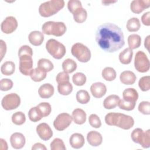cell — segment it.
Segmentation results:
<instances>
[{"instance_id":"38","label":"cell","mask_w":150,"mask_h":150,"mask_svg":"<svg viewBox=\"0 0 150 150\" xmlns=\"http://www.w3.org/2000/svg\"><path fill=\"white\" fill-rule=\"evenodd\" d=\"M25 115L21 111H17L13 113L12 115V121L15 125H21L25 123Z\"/></svg>"},{"instance_id":"35","label":"cell","mask_w":150,"mask_h":150,"mask_svg":"<svg viewBox=\"0 0 150 150\" xmlns=\"http://www.w3.org/2000/svg\"><path fill=\"white\" fill-rule=\"evenodd\" d=\"M76 100L80 104H85L89 102L90 97L87 91L84 90H80L76 93Z\"/></svg>"},{"instance_id":"9","label":"cell","mask_w":150,"mask_h":150,"mask_svg":"<svg viewBox=\"0 0 150 150\" xmlns=\"http://www.w3.org/2000/svg\"><path fill=\"white\" fill-rule=\"evenodd\" d=\"M21 104V98L16 93H12L5 96L1 101V105L5 110L17 108Z\"/></svg>"},{"instance_id":"50","label":"cell","mask_w":150,"mask_h":150,"mask_svg":"<svg viewBox=\"0 0 150 150\" xmlns=\"http://www.w3.org/2000/svg\"><path fill=\"white\" fill-rule=\"evenodd\" d=\"M0 52H1V60H2L6 52V45L3 40H0Z\"/></svg>"},{"instance_id":"17","label":"cell","mask_w":150,"mask_h":150,"mask_svg":"<svg viewBox=\"0 0 150 150\" xmlns=\"http://www.w3.org/2000/svg\"><path fill=\"white\" fill-rule=\"evenodd\" d=\"M87 140L92 146H98L103 142L101 134L96 131H91L87 135Z\"/></svg>"},{"instance_id":"7","label":"cell","mask_w":150,"mask_h":150,"mask_svg":"<svg viewBox=\"0 0 150 150\" xmlns=\"http://www.w3.org/2000/svg\"><path fill=\"white\" fill-rule=\"evenodd\" d=\"M132 140L139 144L144 148H148L150 146V130L144 131L141 128H137L132 131L131 134Z\"/></svg>"},{"instance_id":"37","label":"cell","mask_w":150,"mask_h":150,"mask_svg":"<svg viewBox=\"0 0 150 150\" xmlns=\"http://www.w3.org/2000/svg\"><path fill=\"white\" fill-rule=\"evenodd\" d=\"M86 75L81 72L76 73L73 74L72 77V81L73 83L77 86H82L86 82Z\"/></svg>"},{"instance_id":"36","label":"cell","mask_w":150,"mask_h":150,"mask_svg":"<svg viewBox=\"0 0 150 150\" xmlns=\"http://www.w3.org/2000/svg\"><path fill=\"white\" fill-rule=\"evenodd\" d=\"M57 90L60 94L63 96H68L73 91V86L70 82L58 84Z\"/></svg>"},{"instance_id":"42","label":"cell","mask_w":150,"mask_h":150,"mask_svg":"<svg viewBox=\"0 0 150 150\" xmlns=\"http://www.w3.org/2000/svg\"><path fill=\"white\" fill-rule=\"evenodd\" d=\"M136 103L127 101L124 99L120 100L118 106L120 109L126 110V111H131L134 109Z\"/></svg>"},{"instance_id":"22","label":"cell","mask_w":150,"mask_h":150,"mask_svg":"<svg viewBox=\"0 0 150 150\" xmlns=\"http://www.w3.org/2000/svg\"><path fill=\"white\" fill-rule=\"evenodd\" d=\"M72 118L74 123L78 125L83 124L86 121V113L81 108H76L72 112Z\"/></svg>"},{"instance_id":"28","label":"cell","mask_w":150,"mask_h":150,"mask_svg":"<svg viewBox=\"0 0 150 150\" xmlns=\"http://www.w3.org/2000/svg\"><path fill=\"white\" fill-rule=\"evenodd\" d=\"M128 44L129 48L135 49L138 48L141 45V38L139 35L131 34L128 37Z\"/></svg>"},{"instance_id":"2","label":"cell","mask_w":150,"mask_h":150,"mask_svg":"<svg viewBox=\"0 0 150 150\" xmlns=\"http://www.w3.org/2000/svg\"><path fill=\"white\" fill-rule=\"evenodd\" d=\"M105 122L108 125L116 126L123 129H129L134 125V120L131 116L119 112L107 114Z\"/></svg>"},{"instance_id":"8","label":"cell","mask_w":150,"mask_h":150,"mask_svg":"<svg viewBox=\"0 0 150 150\" xmlns=\"http://www.w3.org/2000/svg\"><path fill=\"white\" fill-rule=\"evenodd\" d=\"M134 66L140 73L147 72L150 68L149 60L146 54L142 51H138L134 58Z\"/></svg>"},{"instance_id":"31","label":"cell","mask_w":150,"mask_h":150,"mask_svg":"<svg viewBox=\"0 0 150 150\" xmlns=\"http://www.w3.org/2000/svg\"><path fill=\"white\" fill-rule=\"evenodd\" d=\"M38 67L47 73L52 71L54 68V66L50 60L42 58L38 60Z\"/></svg>"},{"instance_id":"39","label":"cell","mask_w":150,"mask_h":150,"mask_svg":"<svg viewBox=\"0 0 150 150\" xmlns=\"http://www.w3.org/2000/svg\"><path fill=\"white\" fill-rule=\"evenodd\" d=\"M36 107L40 110V112L43 115V117L48 116L52 111L51 105L49 103H47V102L40 103Z\"/></svg>"},{"instance_id":"16","label":"cell","mask_w":150,"mask_h":150,"mask_svg":"<svg viewBox=\"0 0 150 150\" xmlns=\"http://www.w3.org/2000/svg\"><path fill=\"white\" fill-rule=\"evenodd\" d=\"M90 91L93 96L97 98L103 97L107 92V87L105 85L101 82H96L90 87Z\"/></svg>"},{"instance_id":"32","label":"cell","mask_w":150,"mask_h":150,"mask_svg":"<svg viewBox=\"0 0 150 150\" xmlns=\"http://www.w3.org/2000/svg\"><path fill=\"white\" fill-rule=\"evenodd\" d=\"M103 78L106 81H112L115 79L117 74L116 71L112 67H105L101 73Z\"/></svg>"},{"instance_id":"47","label":"cell","mask_w":150,"mask_h":150,"mask_svg":"<svg viewBox=\"0 0 150 150\" xmlns=\"http://www.w3.org/2000/svg\"><path fill=\"white\" fill-rule=\"evenodd\" d=\"M69 75L68 73L64 71H61L59 73L56 77V80L58 84L69 82Z\"/></svg>"},{"instance_id":"27","label":"cell","mask_w":150,"mask_h":150,"mask_svg":"<svg viewBox=\"0 0 150 150\" xmlns=\"http://www.w3.org/2000/svg\"><path fill=\"white\" fill-rule=\"evenodd\" d=\"M76 62L71 59H66L62 63V69L67 73H71L77 69Z\"/></svg>"},{"instance_id":"11","label":"cell","mask_w":150,"mask_h":150,"mask_svg":"<svg viewBox=\"0 0 150 150\" xmlns=\"http://www.w3.org/2000/svg\"><path fill=\"white\" fill-rule=\"evenodd\" d=\"M19 71L25 76H30L33 70L32 56L28 54H23L19 56Z\"/></svg>"},{"instance_id":"18","label":"cell","mask_w":150,"mask_h":150,"mask_svg":"<svg viewBox=\"0 0 150 150\" xmlns=\"http://www.w3.org/2000/svg\"><path fill=\"white\" fill-rule=\"evenodd\" d=\"M69 142L73 148L80 149L84 145V137L81 134L74 133L70 136L69 138Z\"/></svg>"},{"instance_id":"45","label":"cell","mask_w":150,"mask_h":150,"mask_svg":"<svg viewBox=\"0 0 150 150\" xmlns=\"http://www.w3.org/2000/svg\"><path fill=\"white\" fill-rule=\"evenodd\" d=\"M138 111L144 114V115H149L150 114V103L149 101H144L141 102L138 107Z\"/></svg>"},{"instance_id":"40","label":"cell","mask_w":150,"mask_h":150,"mask_svg":"<svg viewBox=\"0 0 150 150\" xmlns=\"http://www.w3.org/2000/svg\"><path fill=\"white\" fill-rule=\"evenodd\" d=\"M51 150H66V148L62 139L59 138H54L50 143Z\"/></svg>"},{"instance_id":"19","label":"cell","mask_w":150,"mask_h":150,"mask_svg":"<svg viewBox=\"0 0 150 150\" xmlns=\"http://www.w3.org/2000/svg\"><path fill=\"white\" fill-rule=\"evenodd\" d=\"M54 92V87L50 83L43 84L38 89V94L42 98H49L53 95Z\"/></svg>"},{"instance_id":"26","label":"cell","mask_w":150,"mask_h":150,"mask_svg":"<svg viewBox=\"0 0 150 150\" xmlns=\"http://www.w3.org/2000/svg\"><path fill=\"white\" fill-rule=\"evenodd\" d=\"M72 14L74 21L79 23H81L85 22L87 17V12L83 7L78 8Z\"/></svg>"},{"instance_id":"29","label":"cell","mask_w":150,"mask_h":150,"mask_svg":"<svg viewBox=\"0 0 150 150\" xmlns=\"http://www.w3.org/2000/svg\"><path fill=\"white\" fill-rule=\"evenodd\" d=\"M31 79L35 82H40L46 77V72L38 67L33 69L30 74Z\"/></svg>"},{"instance_id":"34","label":"cell","mask_w":150,"mask_h":150,"mask_svg":"<svg viewBox=\"0 0 150 150\" xmlns=\"http://www.w3.org/2000/svg\"><path fill=\"white\" fill-rule=\"evenodd\" d=\"M28 117L29 120L34 122L40 121L43 118L42 113L36 106L33 107L29 110L28 112Z\"/></svg>"},{"instance_id":"24","label":"cell","mask_w":150,"mask_h":150,"mask_svg":"<svg viewBox=\"0 0 150 150\" xmlns=\"http://www.w3.org/2000/svg\"><path fill=\"white\" fill-rule=\"evenodd\" d=\"M123 99L129 102L136 103L138 98V93L134 88H128L124 90L122 93Z\"/></svg>"},{"instance_id":"43","label":"cell","mask_w":150,"mask_h":150,"mask_svg":"<svg viewBox=\"0 0 150 150\" xmlns=\"http://www.w3.org/2000/svg\"><path fill=\"white\" fill-rule=\"evenodd\" d=\"M88 122L90 125L95 128H98L101 126V121L99 117L95 114H92L89 116Z\"/></svg>"},{"instance_id":"48","label":"cell","mask_w":150,"mask_h":150,"mask_svg":"<svg viewBox=\"0 0 150 150\" xmlns=\"http://www.w3.org/2000/svg\"><path fill=\"white\" fill-rule=\"evenodd\" d=\"M18 54V57L23 54H28L32 56L33 50H32V49L28 45H23L19 48Z\"/></svg>"},{"instance_id":"5","label":"cell","mask_w":150,"mask_h":150,"mask_svg":"<svg viewBox=\"0 0 150 150\" xmlns=\"http://www.w3.org/2000/svg\"><path fill=\"white\" fill-rule=\"evenodd\" d=\"M46 49L48 53L56 59H62L66 52L64 45L54 39H50L47 41Z\"/></svg>"},{"instance_id":"15","label":"cell","mask_w":150,"mask_h":150,"mask_svg":"<svg viewBox=\"0 0 150 150\" xmlns=\"http://www.w3.org/2000/svg\"><path fill=\"white\" fill-rule=\"evenodd\" d=\"M10 142L12 147L14 149H21L25 144V137L21 132H15L10 137Z\"/></svg>"},{"instance_id":"1","label":"cell","mask_w":150,"mask_h":150,"mask_svg":"<svg viewBox=\"0 0 150 150\" xmlns=\"http://www.w3.org/2000/svg\"><path fill=\"white\" fill-rule=\"evenodd\" d=\"M96 40L101 49L110 53L120 50L125 45L122 31L112 23H105L98 27Z\"/></svg>"},{"instance_id":"46","label":"cell","mask_w":150,"mask_h":150,"mask_svg":"<svg viewBox=\"0 0 150 150\" xmlns=\"http://www.w3.org/2000/svg\"><path fill=\"white\" fill-rule=\"evenodd\" d=\"M82 7L81 2L79 0H70L67 3V8L69 12L73 13L76 9Z\"/></svg>"},{"instance_id":"14","label":"cell","mask_w":150,"mask_h":150,"mask_svg":"<svg viewBox=\"0 0 150 150\" xmlns=\"http://www.w3.org/2000/svg\"><path fill=\"white\" fill-rule=\"evenodd\" d=\"M150 6L149 0H134L131 2V11L136 14L141 13L144 9Z\"/></svg>"},{"instance_id":"20","label":"cell","mask_w":150,"mask_h":150,"mask_svg":"<svg viewBox=\"0 0 150 150\" xmlns=\"http://www.w3.org/2000/svg\"><path fill=\"white\" fill-rule=\"evenodd\" d=\"M28 39L32 45L38 46L42 44L44 40V35L40 31L34 30L29 34Z\"/></svg>"},{"instance_id":"25","label":"cell","mask_w":150,"mask_h":150,"mask_svg":"<svg viewBox=\"0 0 150 150\" xmlns=\"http://www.w3.org/2000/svg\"><path fill=\"white\" fill-rule=\"evenodd\" d=\"M133 56L132 50L128 47L119 54V60L123 64H128L131 63Z\"/></svg>"},{"instance_id":"12","label":"cell","mask_w":150,"mask_h":150,"mask_svg":"<svg viewBox=\"0 0 150 150\" xmlns=\"http://www.w3.org/2000/svg\"><path fill=\"white\" fill-rule=\"evenodd\" d=\"M18 21L16 19L12 16H7L1 23V29L2 32L5 34L13 33L18 28Z\"/></svg>"},{"instance_id":"52","label":"cell","mask_w":150,"mask_h":150,"mask_svg":"<svg viewBox=\"0 0 150 150\" xmlns=\"http://www.w3.org/2000/svg\"><path fill=\"white\" fill-rule=\"evenodd\" d=\"M0 149L1 150H6L8 149V144L6 141L2 138L0 139Z\"/></svg>"},{"instance_id":"13","label":"cell","mask_w":150,"mask_h":150,"mask_svg":"<svg viewBox=\"0 0 150 150\" xmlns=\"http://www.w3.org/2000/svg\"><path fill=\"white\" fill-rule=\"evenodd\" d=\"M36 130L39 138L43 141H47L53 136V131L51 128L45 122L39 124L36 127Z\"/></svg>"},{"instance_id":"30","label":"cell","mask_w":150,"mask_h":150,"mask_svg":"<svg viewBox=\"0 0 150 150\" xmlns=\"http://www.w3.org/2000/svg\"><path fill=\"white\" fill-rule=\"evenodd\" d=\"M15 70V65L13 62L6 61L4 62L1 67V73L5 76H11Z\"/></svg>"},{"instance_id":"49","label":"cell","mask_w":150,"mask_h":150,"mask_svg":"<svg viewBox=\"0 0 150 150\" xmlns=\"http://www.w3.org/2000/svg\"><path fill=\"white\" fill-rule=\"evenodd\" d=\"M150 12H146L144 13L141 16L142 23L145 26L150 25Z\"/></svg>"},{"instance_id":"21","label":"cell","mask_w":150,"mask_h":150,"mask_svg":"<svg viewBox=\"0 0 150 150\" xmlns=\"http://www.w3.org/2000/svg\"><path fill=\"white\" fill-rule=\"evenodd\" d=\"M121 82L125 85H132L135 83L137 77L136 75L131 71H124L120 76Z\"/></svg>"},{"instance_id":"51","label":"cell","mask_w":150,"mask_h":150,"mask_svg":"<svg viewBox=\"0 0 150 150\" xmlns=\"http://www.w3.org/2000/svg\"><path fill=\"white\" fill-rule=\"evenodd\" d=\"M32 150H37V149H40V150H46L47 148L46 147L42 144L40 142H38L35 144L32 147Z\"/></svg>"},{"instance_id":"33","label":"cell","mask_w":150,"mask_h":150,"mask_svg":"<svg viewBox=\"0 0 150 150\" xmlns=\"http://www.w3.org/2000/svg\"><path fill=\"white\" fill-rule=\"evenodd\" d=\"M126 27L129 32H134L138 31L141 27V23L139 19L135 17L130 18L127 22Z\"/></svg>"},{"instance_id":"41","label":"cell","mask_w":150,"mask_h":150,"mask_svg":"<svg viewBox=\"0 0 150 150\" xmlns=\"http://www.w3.org/2000/svg\"><path fill=\"white\" fill-rule=\"evenodd\" d=\"M149 80V76H143L139 79L138 81V86L142 91H146L150 89Z\"/></svg>"},{"instance_id":"54","label":"cell","mask_w":150,"mask_h":150,"mask_svg":"<svg viewBox=\"0 0 150 150\" xmlns=\"http://www.w3.org/2000/svg\"><path fill=\"white\" fill-rule=\"evenodd\" d=\"M117 1H103L101 2H102V4H104V5H109V4H113V3H115V2H117Z\"/></svg>"},{"instance_id":"23","label":"cell","mask_w":150,"mask_h":150,"mask_svg":"<svg viewBox=\"0 0 150 150\" xmlns=\"http://www.w3.org/2000/svg\"><path fill=\"white\" fill-rule=\"evenodd\" d=\"M120 98L115 94H111L107 96L103 101V106L105 109L110 110L115 108L118 104Z\"/></svg>"},{"instance_id":"10","label":"cell","mask_w":150,"mask_h":150,"mask_svg":"<svg viewBox=\"0 0 150 150\" xmlns=\"http://www.w3.org/2000/svg\"><path fill=\"white\" fill-rule=\"evenodd\" d=\"M73 121L72 117L68 113L63 112L59 114L53 121L54 128L59 131L66 129Z\"/></svg>"},{"instance_id":"3","label":"cell","mask_w":150,"mask_h":150,"mask_svg":"<svg viewBox=\"0 0 150 150\" xmlns=\"http://www.w3.org/2000/svg\"><path fill=\"white\" fill-rule=\"evenodd\" d=\"M64 6V1L51 0L41 4L39 7V12L41 16L47 18L55 15Z\"/></svg>"},{"instance_id":"53","label":"cell","mask_w":150,"mask_h":150,"mask_svg":"<svg viewBox=\"0 0 150 150\" xmlns=\"http://www.w3.org/2000/svg\"><path fill=\"white\" fill-rule=\"evenodd\" d=\"M149 38H150V36L148 35V36L145 38V42H144V46H145V47L148 50V51H149V42H150Z\"/></svg>"},{"instance_id":"44","label":"cell","mask_w":150,"mask_h":150,"mask_svg":"<svg viewBox=\"0 0 150 150\" xmlns=\"http://www.w3.org/2000/svg\"><path fill=\"white\" fill-rule=\"evenodd\" d=\"M13 81L9 79H2L0 81V90L1 91H8L13 87Z\"/></svg>"},{"instance_id":"6","label":"cell","mask_w":150,"mask_h":150,"mask_svg":"<svg viewBox=\"0 0 150 150\" xmlns=\"http://www.w3.org/2000/svg\"><path fill=\"white\" fill-rule=\"evenodd\" d=\"M71 53L74 57L82 63L88 62L91 56L90 49L81 43H74L71 47Z\"/></svg>"},{"instance_id":"4","label":"cell","mask_w":150,"mask_h":150,"mask_svg":"<svg viewBox=\"0 0 150 150\" xmlns=\"http://www.w3.org/2000/svg\"><path fill=\"white\" fill-rule=\"evenodd\" d=\"M66 29V26L63 22L47 21L45 22L42 26L43 33L57 37L63 35Z\"/></svg>"}]
</instances>
